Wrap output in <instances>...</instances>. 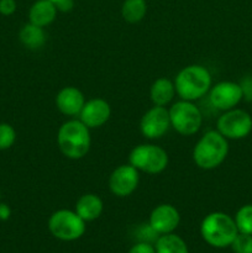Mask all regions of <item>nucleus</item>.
Wrapping results in <instances>:
<instances>
[{
    "instance_id": "10",
    "label": "nucleus",
    "mask_w": 252,
    "mask_h": 253,
    "mask_svg": "<svg viewBox=\"0 0 252 253\" xmlns=\"http://www.w3.org/2000/svg\"><path fill=\"white\" fill-rule=\"evenodd\" d=\"M244 98V89L239 83L224 81L215 84L209 90L210 103L221 111L234 109Z\"/></svg>"
},
{
    "instance_id": "22",
    "label": "nucleus",
    "mask_w": 252,
    "mask_h": 253,
    "mask_svg": "<svg viewBox=\"0 0 252 253\" xmlns=\"http://www.w3.org/2000/svg\"><path fill=\"white\" fill-rule=\"evenodd\" d=\"M230 246L234 253H252V235L239 232Z\"/></svg>"
},
{
    "instance_id": "20",
    "label": "nucleus",
    "mask_w": 252,
    "mask_h": 253,
    "mask_svg": "<svg viewBox=\"0 0 252 253\" xmlns=\"http://www.w3.org/2000/svg\"><path fill=\"white\" fill-rule=\"evenodd\" d=\"M147 12V4L145 0H125L121 6V15L124 20L130 24H137Z\"/></svg>"
},
{
    "instance_id": "26",
    "label": "nucleus",
    "mask_w": 252,
    "mask_h": 253,
    "mask_svg": "<svg viewBox=\"0 0 252 253\" xmlns=\"http://www.w3.org/2000/svg\"><path fill=\"white\" fill-rule=\"evenodd\" d=\"M49 1L56 6L58 11L62 12L71 11L74 6V0H49Z\"/></svg>"
},
{
    "instance_id": "17",
    "label": "nucleus",
    "mask_w": 252,
    "mask_h": 253,
    "mask_svg": "<svg viewBox=\"0 0 252 253\" xmlns=\"http://www.w3.org/2000/svg\"><path fill=\"white\" fill-rule=\"evenodd\" d=\"M174 82L168 78H158L152 83L150 89V98L157 106H166L173 100L175 95Z\"/></svg>"
},
{
    "instance_id": "8",
    "label": "nucleus",
    "mask_w": 252,
    "mask_h": 253,
    "mask_svg": "<svg viewBox=\"0 0 252 253\" xmlns=\"http://www.w3.org/2000/svg\"><path fill=\"white\" fill-rule=\"evenodd\" d=\"M216 130L227 140H241L252 131V116L242 109L224 111L217 119Z\"/></svg>"
},
{
    "instance_id": "14",
    "label": "nucleus",
    "mask_w": 252,
    "mask_h": 253,
    "mask_svg": "<svg viewBox=\"0 0 252 253\" xmlns=\"http://www.w3.org/2000/svg\"><path fill=\"white\" fill-rule=\"evenodd\" d=\"M84 104V94L76 86H64L56 95L57 109L66 116H78Z\"/></svg>"
},
{
    "instance_id": "23",
    "label": "nucleus",
    "mask_w": 252,
    "mask_h": 253,
    "mask_svg": "<svg viewBox=\"0 0 252 253\" xmlns=\"http://www.w3.org/2000/svg\"><path fill=\"white\" fill-rule=\"evenodd\" d=\"M16 140V131L9 124H0V150H7Z\"/></svg>"
},
{
    "instance_id": "7",
    "label": "nucleus",
    "mask_w": 252,
    "mask_h": 253,
    "mask_svg": "<svg viewBox=\"0 0 252 253\" xmlns=\"http://www.w3.org/2000/svg\"><path fill=\"white\" fill-rule=\"evenodd\" d=\"M170 126L179 135L192 136L199 131L203 124L202 111L195 104L188 100H179L170 106Z\"/></svg>"
},
{
    "instance_id": "2",
    "label": "nucleus",
    "mask_w": 252,
    "mask_h": 253,
    "mask_svg": "<svg viewBox=\"0 0 252 253\" xmlns=\"http://www.w3.org/2000/svg\"><path fill=\"white\" fill-rule=\"evenodd\" d=\"M211 74L200 64L184 67L174 79L175 93L182 100L194 101L209 93L211 88Z\"/></svg>"
},
{
    "instance_id": "11",
    "label": "nucleus",
    "mask_w": 252,
    "mask_h": 253,
    "mask_svg": "<svg viewBox=\"0 0 252 253\" xmlns=\"http://www.w3.org/2000/svg\"><path fill=\"white\" fill-rule=\"evenodd\" d=\"M138 182V170L131 165H121L109 177V189L115 197L126 198L137 189Z\"/></svg>"
},
{
    "instance_id": "24",
    "label": "nucleus",
    "mask_w": 252,
    "mask_h": 253,
    "mask_svg": "<svg viewBox=\"0 0 252 253\" xmlns=\"http://www.w3.org/2000/svg\"><path fill=\"white\" fill-rule=\"evenodd\" d=\"M16 11V1L15 0H0V14L10 16Z\"/></svg>"
},
{
    "instance_id": "12",
    "label": "nucleus",
    "mask_w": 252,
    "mask_h": 253,
    "mask_svg": "<svg viewBox=\"0 0 252 253\" xmlns=\"http://www.w3.org/2000/svg\"><path fill=\"white\" fill-rule=\"evenodd\" d=\"M179 222V211L170 204L158 205L150 215V227L156 234H172Z\"/></svg>"
},
{
    "instance_id": "15",
    "label": "nucleus",
    "mask_w": 252,
    "mask_h": 253,
    "mask_svg": "<svg viewBox=\"0 0 252 253\" xmlns=\"http://www.w3.org/2000/svg\"><path fill=\"white\" fill-rule=\"evenodd\" d=\"M104 210L103 200L96 194H84L77 200L76 212L85 222L94 221L101 215Z\"/></svg>"
},
{
    "instance_id": "13",
    "label": "nucleus",
    "mask_w": 252,
    "mask_h": 253,
    "mask_svg": "<svg viewBox=\"0 0 252 253\" xmlns=\"http://www.w3.org/2000/svg\"><path fill=\"white\" fill-rule=\"evenodd\" d=\"M110 116L111 108L108 101L101 98H94L85 101L79 114V120L89 128H96L105 125Z\"/></svg>"
},
{
    "instance_id": "4",
    "label": "nucleus",
    "mask_w": 252,
    "mask_h": 253,
    "mask_svg": "<svg viewBox=\"0 0 252 253\" xmlns=\"http://www.w3.org/2000/svg\"><path fill=\"white\" fill-rule=\"evenodd\" d=\"M200 234L208 245L217 249L230 246L239 234L235 220L221 211L210 212L200 224Z\"/></svg>"
},
{
    "instance_id": "18",
    "label": "nucleus",
    "mask_w": 252,
    "mask_h": 253,
    "mask_svg": "<svg viewBox=\"0 0 252 253\" xmlns=\"http://www.w3.org/2000/svg\"><path fill=\"white\" fill-rule=\"evenodd\" d=\"M20 42L29 49H40L44 46L47 41L46 32L43 27L36 26V25L29 24L24 25L19 32Z\"/></svg>"
},
{
    "instance_id": "19",
    "label": "nucleus",
    "mask_w": 252,
    "mask_h": 253,
    "mask_svg": "<svg viewBox=\"0 0 252 253\" xmlns=\"http://www.w3.org/2000/svg\"><path fill=\"white\" fill-rule=\"evenodd\" d=\"M156 253H189L188 246L182 237L178 235H161L156 241Z\"/></svg>"
},
{
    "instance_id": "16",
    "label": "nucleus",
    "mask_w": 252,
    "mask_h": 253,
    "mask_svg": "<svg viewBox=\"0 0 252 253\" xmlns=\"http://www.w3.org/2000/svg\"><path fill=\"white\" fill-rule=\"evenodd\" d=\"M57 11L53 4L49 0H37L29 11V20L31 24L40 27H46L54 21Z\"/></svg>"
},
{
    "instance_id": "5",
    "label": "nucleus",
    "mask_w": 252,
    "mask_h": 253,
    "mask_svg": "<svg viewBox=\"0 0 252 253\" xmlns=\"http://www.w3.org/2000/svg\"><path fill=\"white\" fill-rule=\"evenodd\" d=\"M48 230L61 241H74L85 232V221L76 211L61 209L49 216Z\"/></svg>"
},
{
    "instance_id": "3",
    "label": "nucleus",
    "mask_w": 252,
    "mask_h": 253,
    "mask_svg": "<svg viewBox=\"0 0 252 253\" xmlns=\"http://www.w3.org/2000/svg\"><path fill=\"white\" fill-rule=\"evenodd\" d=\"M229 153V143L219 131H208L200 137L193 150L195 165L205 170L219 167Z\"/></svg>"
},
{
    "instance_id": "25",
    "label": "nucleus",
    "mask_w": 252,
    "mask_h": 253,
    "mask_svg": "<svg viewBox=\"0 0 252 253\" xmlns=\"http://www.w3.org/2000/svg\"><path fill=\"white\" fill-rule=\"evenodd\" d=\"M127 253H156V250L148 242H138L133 245Z\"/></svg>"
},
{
    "instance_id": "1",
    "label": "nucleus",
    "mask_w": 252,
    "mask_h": 253,
    "mask_svg": "<svg viewBox=\"0 0 252 253\" xmlns=\"http://www.w3.org/2000/svg\"><path fill=\"white\" fill-rule=\"evenodd\" d=\"M90 128L81 120H68L57 133V145L62 155L69 160H81L88 155L91 145Z\"/></svg>"
},
{
    "instance_id": "21",
    "label": "nucleus",
    "mask_w": 252,
    "mask_h": 253,
    "mask_svg": "<svg viewBox=\"0 0 252 253\" xmlns=\"http://www.w3.org/2000/svg\"><path fill=\"white\" fill-rule=\"evenodd\" d=\"M234 220L239 232L252 235V204H247L240 208Z\"/></svg>"
},
{
    "instance_id": "27",
    "label": "nucleus",
    "mask_w": 252,
    "mask_h": 253,
    "mask_svg": "<svg viewBox=\"0 0 252 253\" xmlns=\"http://www.w3.org/2000/svg\"><path fill=\"white\" fill-rule=\"evenodd\" d=\"M10 216H11V209H10V207L7 204H5V203H1L0 204V220L5 221Z\"/></svg>"
},
{
    "instance_id": "6",
    "label": "nucleus",
    "mask_w": 252,
    "mask_h": 253,
    "mask_svg": "<svg viewBox=\"0 0 252 253\" xmlns=\"http://www.w3.org/2000/svg\"><path fill=\"white\" fill-rule=\"evenodd\" d=\"M168 155L156 145H138L128 156V162L137 170L147 174H160L167 168Z\"/></svg>"
},
{
    "instance_id": "9",
    "label": "nucleus",
    "mask_w": 252,
    "mask_h": 253,
    "mask_svg": "<svg viewBox=\"0 0 252 253\" xmlns=\"http://www.w3.org/2000/svg\"><path fill=\"white\" fill-rule=\"evenodd\" d=\"M170 127L169 111L166 106H157L148 109L140 121L141 133L146 138L157 140L166 135L168 128Z\"/></svg>"
}]
</instances>
